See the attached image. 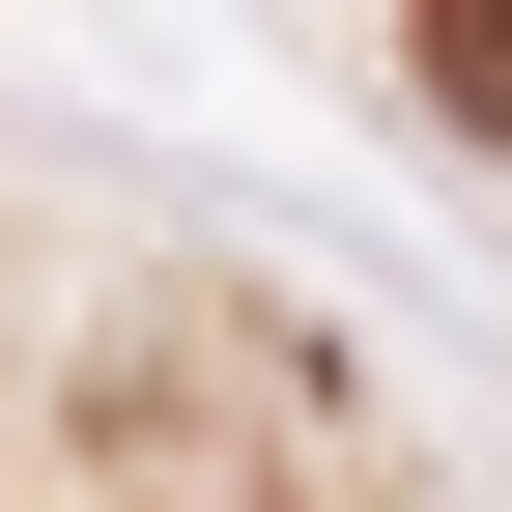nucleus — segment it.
I'll return each mask as SVG.
<instances>
[{"label":"nucleus","mask_w":512,"mask_h":512,"mask_svg":"<svg viewBox=\"0 0 512 512\" xmlns=\"http://www.w3.org/2000/svg\"><path fill=\"white\" fill-rule=\"evenodd\" d=\"M427 86H456L484 143H512V0H427Z\"/></svg>","instance_id":"f257e3e1"}]
</instances>
